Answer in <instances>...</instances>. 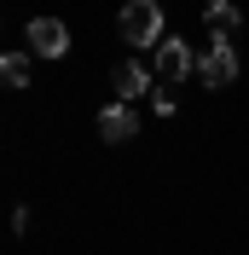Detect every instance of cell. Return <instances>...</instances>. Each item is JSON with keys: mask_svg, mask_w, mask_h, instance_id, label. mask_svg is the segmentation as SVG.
Instances as JSON below:
<instances>
[{"mask_svg": "<svg viewBox=\"0 0 249 255\" xmlns=\"http://www.w3.org/2000/svg\"><path fill=\"white\" fill-rule=\"evenodd\" d=\"M122 41L127 47H162V6L156 0H127L122 6Z\"/></svg>", "mask_w": 249, "mask_h": 255, "instance_id": "1", "label": "cell"}, {"mask_svg": "<svg viewBox=\"0 0 249 255\" xmlns=\"http://www.w3.org/2000/svg\"><path fill=\"white\" fill-rule=\"evenodd\" d=\"M0 87H29V58L23 52H6L0 58Z\"/></svg>", "mask_w": 249, "mask_h": 255, "instance_id": "8", "label": "cell"}, {"mask_svg": "<svg viewBox=\"0 0 249 255\" xmlns=\"http://www.w3.org/2000/svg\"><path fill=\"white\" fill-rule=\"evenodd\" d=\"M191 70H197V52H191L186 41H174V35H168V41L156 47V76H162V81H186Z\"/></svg>", "mask_w": 249, "mask_h": 255, "instance_id": "5", "label": "cell"}, {"mask_svg": "<svg viewBox=\"0 0 249 255\" xmlns=\"http://www.w3.org/2000/svg\"><path fill=\"white\" fill-rule=\"evenodd\" d=\"M197 76H203V87H232V81H238V52H232L226 35L209 41V52L197 58Z\"/></svg>", "mask_w": 249, "mask_h": 255, "instance_id": "2", "label": "cell"}, {"mask_svg": "<svg viewBox=\"0 0 249 255\" xmlns=\"http://www.w3.org/2000/svg\"><path fill=\"white\" fill-rule=\"evenodd\" d=\"M151 111H156V116H174L180 105H174V93H168V87H156V93H151Z\"/></svg>", "mask_w": 249, "mask_h": 255, "instance_id": "9", "label": "cell"}, {"mask_svg": "<svg viewBox=\"0 0 249 255\" xmlns=\"http://www.w3.org/2000/svg\"><path fill=\"white\" fill-rule=\"evenodd\" d=\"M145 93H151V70H145L139 58L116 64V99H122V105H133V99H145Z\"/></svg>", "mask_w": 249, "mask_h": 255, "instance_id": "6", "label": "cell"}, {"mask_svg": "<svg viewBox=\"0 0 249 255\" xmlns=\"http://www.w3.org/2000/svg\"><path fill=\"white\" fill-rule=\"evenodd\" d=\"M29 52L35 58H64V52H70V29H64L58 17H29Z\"/></svg>", "mask_w": 249, "mask_h": 255, "instance_id": "3", "label": "cell"}, {"mask_svg": "<svg viewBox=\"0 0 249 255\" xmlns=\"http://www.w3.org/2000/svg\"><path fill=\"white\" fill-rule=\"evenodd\" d=\"M203 23H209L215 35H232V29H238V6H232V0H209V12H203Z\"/></svg>", "mask_w": 249, "mask_h": 255, "instance_id": "7", "label": "cell"}, {"mask_svg": "<svg viewBox=\"0 0 249 255\" xmlns=\"http://www.w3.org/2000/svg\"><path fill=\"white\" fill-rule=\"evenodd\" d=\"M133 133H139V111H133V105H122V99H116V105H105V111H99V139L122 145V139H133Z\"/></svg>", "mask_w": 249, "mask_h": 255, "instance_id": "4", "label": "cell"}]
</instances>
